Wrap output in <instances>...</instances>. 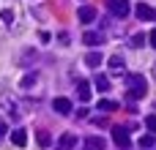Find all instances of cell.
<instances>
[{
  "label": "cell",
  "mask_w": 156,
  "mask_h": 150,
  "mask_svg": "<svg viewBox=\"0 0 156 150\" xmlns=\"http://www.w3.org/2000/svg\"><path fill=\"white\" fill-rule=\"evenodd\" d=\"M112 142L118 145L121 150H126L132 145V137H129V128H123V126H115L112 128Z\"/></svg>",
  "instance_id": "5b68a950"
},
{
  "label": "cell",
  "mask_w": 156,
  "mask_h": 150,
  "mask_svg": "<svg viewBox=\"0 0 156 150\" xmlns=\"http://www.w3.org/2000/svg\"><path fill=\"white\" fill-rule=\"evenodd\" d=\"M93 85H96V87H99V90H104V93H107V90H110V79H107V77H104V74H99V77H96V79H93Z\"/></svg>",
  "instance_id": "ffe728a7"
},
{
  "label": "cell",
  "mask_w": 156,
  "mask_h": 150,
  "mask_svg": "<svg viewBox=\"0 0 156 150\" xmlns=\"http://www.w3.org/2000/svg\"><path fill=\"white\" fill-rule=\"evenodd\" d=\"M145 128H148L151 134H156V115H148V118H145Z\"/></svg>",
  "instance_id": "44dd1931"
},
{
  "label": "cell",
  "mask_w": 156,
  "mask_h": 150,
  "mask_svg": "<svg viewBox=\"0 0 156 150\" xmlns=\"http://www.w3.org/2000/svg\"><path fill=\"white\" fill-rule=\"evenodd\" d=\"M36 142H38V148H49V145H52V137H49L47 131H38V134H36Z\"/></svg>",
  "instance_id": "d6986e66"
},
{
  "label": "cell",
  "mask_w": 156,
  "mask_h": 150,
  "mask_svg": "<svg viewBox=\"0 0 156 150\" xmlns=\"http://www.w3.org/2000/svg\"><path fill=\"white\" fill-rule=\"evenodd\" d=\"M82 41H85L88 46H101V44H104V33H99V30H85V33H82Z\"/></svg>",
  "instance_id": "52a82bcc"
},
{
  "label": "cell",
  "mask_w": 156,
  "mask_h": 150,
  "mask_svg": "<svg viewBox=\"0 0 156 150\" xmlns=\"http://www.w3.org/2000/svg\"><path fill=\"white\" fill-rule=\"evenodd\" d=\"M58 150H63V148H58Z\"/></svg>",
  "instance_id": "484cf974"
},
{
  "label": "cell",
  "mask_w": 156,
  "mask_h": 150,
  "mask_svg": "<svg viewBox=\"0 0 156 150\" xmlns=\"http://www.w3.org/2000/svg\"><path fill=\"white\" fill-rule=\"evenodd\" d=\"M96 109H99V112H115V109H118V101H110V98H101V101L96 104Z\"/></svg>",
  "instance_id": "2e32d148"
},
{
  "label": "cell",
  "mask_w": 156,
  "mask_h": 150,
  "mask_svg": "<svg viewBox=\"0 0 156 150\" xmlns=\"http://www.w3.org/2000/svg\"><path fill=\"white\" fill-rule=\"evenodd\" d=\"M145 41H148V38H145V36H140V33H137V36H132V44H134L137 49H140V46H143Z\"/></svg>",
  "instance_id": "7402d4cb"
},
{
  "label": "cell",
  "mask_w": 156,
  "mask_h": 150,
  "mask_svg": "<svg viewBox=\"0 0 156 150\" xmlns=\"http://www.w3.org/2000/svg\"><path fill=\"white\" fill-rule=\"evenodd\" d=\"M0 109H3V115H5L8 120H19V115H22V107H19L11 96H0Z\"/></svg>",
  "instance_id": "3957f363"
},
{
  "label": "cell",
  "mask_w": 156,
  "mask_h": 150,
  "mask_svg": "<svg viewBox=\"0 0 156 150\" xmlns=\"http://www.w3.org/2000/svg\"><path fill=\"white\" fill-rule=\"evenodd\" d=\"M101 52H88L85 55V66H90V68H96V66H101Z\"/></svg>",
  "instance_id": "9a60e30c"
},
{
  "label": "cell",
  "mask_w": 156,
  "mask_h": 150,
  "mask_svg": "<svg viewBox=\"0 0 156 150\" xmlns=\"http://www.w3.org/2000/svg\"><path fill=\"white\" fill-rule=\"evenodd\" d=\"M148 44H151V49H156V27L151 30V36H148Z\"/></svg>",
  "instance_id": "603a6c76"
},
{
  "label": "cell",
  "mask_w": 156,
  "mask_h": 150,
  "mask_svg": "<svg viewBox=\"0 0 156 150\" xmlns=\"http://www.w3.org/2000/svg\"><path fill=\"white\" fill-rule=\"evenodd\" d=\"M154 79H156V63H154Z\"/></svg>",
  "instance_id": "d4e9b609"
},
{
  "label": "cell",
  "mask_w": 156,
  "mask_h": 150,
  "mask_svg": "<svg viewBox=\"0 0 156 150\" xmlns=\"http://www.w3.org/2000/svg\"><path fill=\"white\" fill-rule=\"evenodd\" d=\"M145 93H148L145 77H143V74H129V77H126V98L137 101V98H143Z\"/></svg>",
  "instance_id": "7a4b0ae2"
},
{
  "label": "cell",
  "mask_w": 156,
  "mask_h": 150,
  "mask_svg": "<svg viewBox=\"0 0 156 150\" xmlns=\"http://www.w3.org/2000/svg\"><path fill=\"white\" fill-rule=\"evenodd\" d=\"M74 145H77V137H74V134H63V137H60V148L63 150H71Z\"/></svg>",
  "instance_id": "e0dca14e"
},
{
  "label": "cell",
  "mask_w": 156,
  "mask_h": 150,
  "mask_svg": "<svg viewBox=\"0 0 156 150\" xmlns=\"http://www.w3.org/2000/svg\"><path fill=\"white\" fill-rule=\"evenodd\" d=\"M154 145H156V134H143V137H140V148L143 150L154 148Z\"/></svg>",
  "instance_id": "ac0fdd59"
},
{
  "label": "cell",
  "mask_w": 156,
  "mask_h": 150,
  "mask_svg": "<svg viewBox=\"0 0 156 150\" xmlns=\"http://www.w3.org/2000/svg\"><path fill=\"white\" fill-rule=\"evenodd\" d=\"M22 19L25 11L19 0H0V33H19Z\"/></svg>",
  "instance_id": "6da1fadb"
},
{
  "label": "cell",
  "mask_w": 156,
  "mask_h": 150,
  "mask_svg": "<svg viewBox=\"0 0 156 150\" xmlns=\"http://www.w3.org/2000/svg\"><path fill=\"white\" fill-rule=\"evenodd\" d=\"M107 66H110V71H112V74H123V71H126V63H123V57H121V55H112V57L107 60Z\"/></svg>",
  "instance_id": "8fae6325"
},
{
  "label": "cell",
  "mask_w": 156,
  "mask_h": 150,
  "mask_svg": "<svg viewBox=\"0 0 156 150\" xmlns=\"http://www.w3.org/2000/svg\"><path fill=\"white\" fill-rule=\"evenodd\" d=\"M107 11L118 19H126L129 16V0H107Z\"/></svg>",
  "instance_id": "277c9868"
},
{
  "label": "cell",
  "mask_w": 156,
  "mask_h": 150,
  "mask_svg": "<svg viewBox=\"0 0 156 150\" xmlns=\"http://www.w3.org/2000/svg\"><path fill=\"white\" fill-rule=\"evenodd\" d=\"M5 137V123H0V139Z\"/></svg>",
  "instance_id": "cb8c5ba5"
},
{
  "label": "cell",
  "mask_w": 156,
  "mask_h": 150,
  "mask_svg": "<svg viewBox=\"0 0 156 150\" xmlns=\"http://www.w3.org/2000/svg\"><path fill=\"white\" fill-rule=\"evenodd\" d=\"M82 150H107V139L104 137H85Z\"/></svg>",
  "instance_id": "ba28073f"
},
{
  "label": "cell",
  "mask_w": 156,
  "mask_h": 150,
  "mask_svg": "<svg viewBox=\"0 0 156 150\" xmlns=\"http://www.w3.org/2000/svg\"><path fill=\"white\" fill-rule=\"evenodd\" d=\"M36 82H38V71H30L27 77H22V79H19V87H22V90H27V87H33Z\"/></svg>",
  "instance_id": "5bb4252c"
},
{
  "label": "cell",
  "mask_w": 156,
  "mask_h": 150,
  "mask_svg": "<svg viewBox=\"0 0 156 150\" xmlns=\"http://www.w3.org/2000/svg\"><path fill=\"white\" fill-rule=\"evenodd\" d=\"M134 14H137V19H143V22H154V19H156V11L148 5V3H137Z\"/></svg>",
  "instance_id": "8992f818"
},
{
  "label": "cell",
  "mask_w": 156,
  "mask_h": 150,
  "mask_svg": "<svg viewBox=\"0 0 156 150\" xmlns=\"http://www.w3.org/2000/svg\"><path fill=\"white\" fill-rule=\"evenodd\" d=\"M52 109H55L58 115H63V118H66V115H71V101L60 96V98H55V101H52Z\"/></svg>",
  "instance_id": "9c48e42d"
},
{
  "label": "cell",
  "mask_w": 156,
  "mask_h": 150,
  "mask_svg": "<svg viewBox=\"0 0 156 150\" xmlns=\"http://www.w3.org/2000/svg\"><path fill=\"white\" fill-rule=\"evenodd\" d=\"M11 142H14L16 148H25V145H27V131H25V128H14V131H11Z\"/></svg>",
  "instance_id": "4fadbf2b"
},
{
  "label": "cell",
  "mask_w": 156,
  "mask_h": 150,
  "mask_svg": "<svg viewBox=\"0 0 156 150\" xmlns=\"http://www.w3.org/2000/svg\"><path fill=\"white\" fill-rule=\"evenodd\" d=\"M77 98H80L82 104H88V101L93 98V90H90L88 82H80V85H77Z\"/></svg>",
  "instance_id": "7c38bea8"
},
{
  "label": "cell",
  "mask_w": 156,
  "mask_h": 150,
  "mask_svg": "<svg viewBox=\"0 0 156 150\" xmlns=\"http://www.w3.org/2000/svg\"><path fill=\"white\" fill-rule=\"evenodd\" d=\"M77 16H80V22H93L96 19V8L93 5H80V11H77Z\"/></svg>",
  "instance_id": "30bf717a"
}]
</instances>
